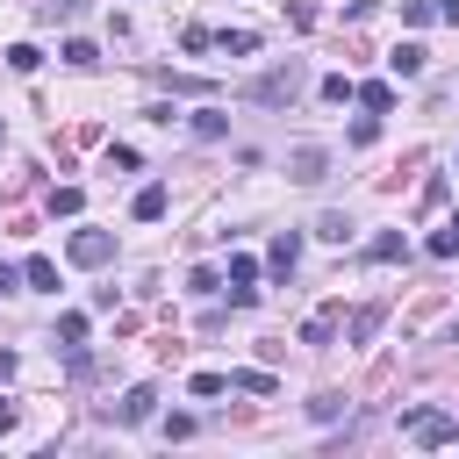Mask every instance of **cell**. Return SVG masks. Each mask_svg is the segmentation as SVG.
I'll return each instance as SVG.
<instances>
[{"label": "cell", "instance_id": "28", "mask_svg": "<svg viewBox=\"0 0 459 459\" xmlns=\"http://www.w3.org/2000/svg\"><path fill=\"white\" fill-rule=\"evenodd\" d=\"M186 387H194V394H222V387H230V373H194Z\"/></svg>", "mask_w": 459, "mask_h": 459}, {"label": "cell", "instance_id": "10", "mask_svg": "<svg viewBox=\"0 0 459 459\" xmlns=\"http://www.w3.org/2000/svg\"><path fill=\"white\" fill-rule=\"evenodd\" d=\"M394 258H409V237H402V230H380V237L366 244V265H394Z\"/></svg>", "mask_w": 459, "mask_h": 459}, {"label": "cell", "instance_id": "9", "mask_svg": "<svg viewBox=\"0 0 459 459\" xmlns=\"http://www.w3.org/2000/svg\"><path fill=\"white\" fill-rule=\"evenodd\" d=\"M165 208H172V194H165L158 179H151V186H136V201H129V215H136V222H158Z\"/></svg>", "mask_w": 459, "mask_h": 459}, {"label": "cell", "instance_id": "15", "mask_svg": "<svg viewBox=\"0 0 459 459\" xmlns=\"http://www.w3.org/2000/svg\"><path fill=\"white\" fill-rule=\"evenodd\" d=\"M380 323H387V308H380V301H366V308L351 316V344H366V337H373Z\"/></svg>", "mask_w": 459, "mask_h": 459}, {"label": "cell", "instance_id": "13", "mask_svg": "<svg viewBox=\"0 0 459 459\" xmlns=\"http://www.w3.org/2000/svg\"><path fill=\"white\" fill-rule=\"evenodd\" d=\"M194 136H201V143H222V136H230V115L201 108V115H194Z\"/></svg>", "mask_w": 459, "mask_h": 459}, {"label": "cell", "instance_id": "32", "mask_svg": "<svg viewBox=\"0 0 459 459\" xmlns=\"http://www.w3.org/2000/svg\"><path fill=\"white\" fill-rule=\"evenodd\" d=\"M0 380H14V351H0Z\"/></svg>", "mask_w": 459, "mask_h": 459}, {"label": "cell", "instance_id": "7", "mask_svg": "<svg viewBox=\"0 0 459 459\" xmlns=\"http://www.w3.org/2000/svg\"><path fill=\"white\" fill-rule=\"evenodd\" d=\"M151 409H158V387H129L108 416H115V423H151Z\"/></svg>", "mask_w": 459, "mask_h": 459}, {"label": "cell", "instance_id": "14", "mask_svg": "<svg viewBox=\"0 0 459 459\" xmlns=\"http://www.w3.org/2000/svg\"><path fill=\"white\" fill-rule=\"evenodd\" d=\"M22 280H29L36 294H57V265H50V258H29V265H22Z\"/></svg>", "mask_w": 459, "mask_h": 459}, {"label": "cell", "instance_id": "17", "mask_svg": "<svg viewBox=\"0 0 459 459\" xmlns=\"http://www.w3.org/2000/svg\"><path fill=\"white\" fill-rule=\"evenodd\" d=\"M215 43H222V50H230V57H251V50H258V29H222V36H215Z\"/></svg>", "mask_w": 459, "mask_h": 459}, {"label": "cell", "instance_id": "4", "mask_svg": "<svg viewBox=\"0 0 459 459\" xmlns=\"http://www.w3.org/2000/svg\"><path fill=\"white\" fill-rule=\"evenodd\" d=\"M65 258H72V265H108V258H115V237H108V230H72V237H65Z\"/></svg>", "mask_w": 459, "mask_h": 459}, {"label": "cell", "instance_id": "1", "mask_svg": "<svg viewBox=\"0 0 459 459\" xmlns=\"http://www.w3.org/2000/svg\"><path fill=\"white\" fill-rule=\"evenodd\" d=\"M301 93H308V72H301V57H280L273 72L244 79V100H258V108H294Z\"/></svg>", "mask_w": 459, "mask_h": 459}, {"label": "cell", "instance_id": "22", "mask_svg": "<svg viewBox=\"0 0 459 459\" xmlns=\"http://www.w3.org/2000/svg\"><path fill=\"white\" fill-rule=\"evenodd\" d=\"M230 387H244V394H273V373L251 366V373H230Z\"/></svg>", "mask_w": 459, "mask_h": 459}, {"label": "cell", "instance_id": "29", "mask_svg": "<svg viewBox=\"0 0 459 459\" xmlns=\"http://www.w3.org/2000/svg\"><path fill=\"white\" fill-rule=\"evenodd\" d=\"M430 7H437V22H452V29H459V0H430Z\"/></svg>", "mask_w": 459, "mask_h": 459}, {"label": "cell", "instance_id": "27", "mask_svg": "<svg viewBox=\"0 0 459 459\" xmlns=\"http://www.w3.org/2000/svg\"><path fill=\"white\" fill-rule=\"evenodd\" d=\"M179 43H186V50H208V43H215V29H201V22H186V29H179Z\"/></svg>", "mask_w": 459, "mask_h": 459}, {"label": "cell", "instance_id": "25", "mask_svg": "<svg viewBox=\"0 0 459 459\" xmlns=\"http://www.w3.org/2000/svg\"><path fill=\"white\" fill-rule=\"evenodd\" d=\"M287 22H294V29H316L323 14H316V0H287Z\"/></svg>", "mask_w": 459, "mask_h": 459}, {"label": "cell", "instance_id": "23", "mask_svg": "<svg viewBox=\"0 0 459 459\" xmlns=\"http://www.w3.org/2000/svg\"><path fill=\"white\" fill-rule=\"evenodd\" d=\"M7 65H14V72H36V65H43V50H36V43H14V50H7Z\"/></svg>", "mask_w": 459, "mask_h": 459}, {"label": "cell", "instance_id": "18", "mask_svg": "<svg viewBox=\"0 0 459 459\" xmlns=\"http://www.w3.org/2000/svg\"><path fill=\"white\" fill-rule=\"evenodd\" d=\"M65 65H79V72H93V65H100V50H93L86 36H72V43H65Z\"/></svg>", "mask_w": 459, "mask_h": 459}, {"label": "cell", "instance_id": "19", "mask_svg": "<svg viewBox=\"0 0 459 459\" xmlns=\"http://www.w3.org/2000/svg\"><path fill=\"white\" fill-rule=\"evenodd\" d=\"M158 86H172V93H215V86L194 79V72H158Z\"/></svg>", "mask_w": 459, "mask_h": 459}, {"label": "cell", "instance_id": "6", "mask_svg": "<svg viewBox=\"0 0 459 459\" xmlns=\"http://www.w3.org/2000/svg\"><path fill=\"white\" fill-rule=\"evenodd\" d=\"M337 323H344V301H330V308H316V316L301 323V344H308V351H323V344L337 337Z\"/></svg>", "mask_w": 459, "mask_h": 459}, {"label": "cell", "instance_id": "24", "mask_svg": "<svg viewBox=\"0 0 459 459\" xmlns=\"http://www.w3.org/2000/svg\"><path fill=\"white\" fill-rule=\"evenodd\" d=\"M308 416H316V423H330V416H344V394H316V402H308Z\"/></svg>", "mask_w": 459, "mask_h": 459}, {"label": "cell", "instance_id": "8", "mask_svg": "<svg viewBox=\"0 0 459 459\" xmlns=\"http://www.w3.org/2000/svg\"><path fill=\"white\" fill-rule=\"evenodd\" d=\"M423 65H430V50H423V43H394V50H387V72H394V79H416Z\"/></svg>", "mask_w": 459, "mask_h": 459}, {"label": "cell", "instance_id": "31", "mask_svg": "<svg viewBox=\"0 0 459 459\" xmlns=\"http://www.w3.org/2000/svg\"><path fill=\"white\" fill-rule=\"evenodd\" d=\"M14 423H22V409H14V402H0V430H14Z\"/></svg>", "mask_w": 459, "mask_h": 459}, {"label": "cell", "instance_id": "11", "mask_svg": "<svg viewBox=\"0 0 459 459\" xmlns=\"http://www.w3.org/2000/svg\"><path fill=\"white\" fill-rule=\"evenodd\" d=\"M316 237H323V244H351V215H344V208L316 215Z\"/></svg>", "mask_w": 459, "mask_h": 459}, {"label": "cell", "instance_id": "2", "mask_svg": "<svg viewBox=\"0 0 459 459\" xmlns=\"http://www.w3.org/2000/svg\"><path fill=\"white\" fill-rule=\"evenodd\" d=\"M402 430L416 437V445H459V416H445V409H402Z\"/></svg>", "mask_w": 459, "mask_h": 459}, {"label": "cell", "instance_id": "12", "mask_svg": "<svg viewBox=\"0 0 459 459\" xmlns=\"http://www.w3.org/2000/svg\"><path fill=\"white\" fill-rule=\"evenodd\" d=\"M351 93H359L373 115H387V108H394V86H387V79H366V86H351Z\"/></svg>", "mask_w": 459, "mask_h": 459}, {"label": "cell", "instance_id": "26", "mask_svg": "<svg viewBox=\"0 0 459 459\" xmlns=\"http://www.w3.org/2000/svg\"><path fill=\"white\" fill-rule=\"evenodd\" d=\"M430 14H437V7H430V0H402V22H409V29H423V22H430Z\"/></svg>", "mask_w": 459, "mask_h": 459}, {"label": "cell", "instance_id": "30", "mask_svg": "<svg viewBox=\"0 0 459 459\" xmlns=\"http://www.w3.org/2000/svg\"><path fill=\"white\" fill-rule=\"evenodd\" d=\"M14 280H22V265H7V258H0V294H14Z\"/></svg>", "mask_w": 459, "mask_h": 459}, {"label": "cell", "instance_id": "20", "mask_svg": "<svg viewBox=\"0 0 459 459\" xmlns=\"http://www.w3.org/2000/svg\"><path fill=\"white\" fill-rule=\"evenodd\" d=\"M79 208H86L79 186H50V215H79Z\"/></svg>", "mask_w": 459, "mask_h": 459}, {"label": "cell", "instance_id": "3", "mask_svg": "<svg viewBox=\"0 0 459 459\" xmlns=\"http://www.w3.org/2000/svg\"><path fill=\"white\" fill-rule=\"evenodd\" d=\"M323 172H330V151L323 143H294L287 151V179L294 186H323Z\"/></svg>", "mask_w": 459, "mask_h": 459}, {"label": "cell", "instance_id": "16", "mask_svg": "<svg viewBox=\"0 0 459 459\" xmlns=\"http://www.w3.org/2000/svg\"><path fill=\"white\" fill-rule=\"evenodd\" d=\"M430 258H459V215L445 222V230H430V244H423Z\"/></svg>", "mask_w": 459, "mask_h": 459}, {"label": "cell", "instance_id": "5", "mask_svg": "<svg viewBox=\"0 0 459 459\" xmlns=\"http://www.w3.org/2000/svg\"><path fill=\"white\" fill-rule=\"evenodd\" d=\"M265 265H273V280H294V265H301V230H280L273 251H265Z\"/></svg>", "mask_w": 459, "mask_h": 459}, {"label": "cell", "instance_id": "21", "mask_svg": "<svg viewBox=\"0 0 459 459\" xmlns=\"http://www.w3.org/2000/svg\"><path fill=\"white\" fill-rule=\"evenodd\" d=\"M57 337H65V344H86V316L65 308V316H57Z\"/></svg>", "mask_w": 459, "mask_h": 459}, {"label": "cell", "instance_id": "33", "mask_svg": "<svg viewBox=\"0 0 459 459\" xmlns=\"http://www.w3.org/2000/svg\"><path fill=\"white\" fill-rule=\"evenodd\" d=\"M0 143H7V122H0Z\"/></svg>", "mask_w": 459, "mask_h": 459}]
</instances>
